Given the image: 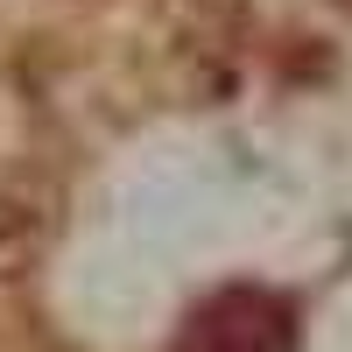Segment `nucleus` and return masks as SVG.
<instances>
[{
  "mask_svg": "<svg viewBox=\"0 0 352 352\" xmlns=\"http://www.w3.org/2000/svg\"><path fill=\"white\" fill-rule=\"evenodd\" d=\"M296 310H289L275 289H219L204 296L184 331H176V352H296Z\"/></svg>",
  "mask_w": 352,
  "mask_h": 352,
  "instance_id": "nucleus-1",
  "label": "nucleus"
}]
</instances>
